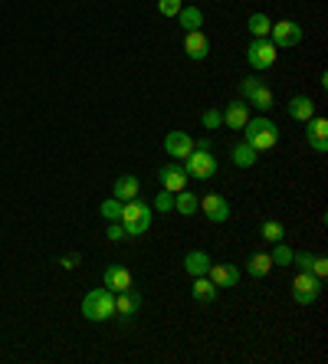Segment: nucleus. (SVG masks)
<instances>
[{"instance_id": "6e6552de", "label": "nucleus", "mask_w": 328, "mask_h": 364, "mask_svg": "<svg viewBox=\"0 0 328 364\" xmlns=\"http://www.w3.org/2000/svg\"><path fill=\"white\" fill-rule=\"evenodd\" d=\"M158 184L164 187V191H171V194H177V191H184V187L191 184V178H187V171L181 161H168L158 168Z\"/></svg>"}, {"instance_id": "7ed1b4c3", "label": "nucleus", "mask_w": 328, "mask_h": 364, "mask_svg": "<svg viewBox=\"0 0 328 364\" xmlns=\"http://www.w3.org/2000/svg\"><path fill=\"white\" fill-rule=\"evenodd\" d=\"M83 315L89 322H109L115 318V292L112 289H89L83 299Z\"/></svg>"}, {"instance_id": "393cba45", "label": "nucleus", "mask_w": 328, "mask_h": 364, "mask_svg": "<svg viewBox=\"0 0 328 364\" xmlns=\"http://www.w3.org/2000/svg\"><path fill=\"white\" fill-rule=\"evenodd\" d=\"M270 26H273V20L266 17V14H253V17L246 20V30L253 33V40H263V36H270Z\"/></svg>"}, {"instance_id": "f8f14e48", "label": "nucleus", "mask_w": 328, "mask_h": 364, "mask_svg": "<svg viewBox=\"0 0 328 364\" xmlns=\"http://www.w3.org/2000/svg\"><path fill=\"white\" fill-rule=\"evenodd\" d=\"M138 309H142V292H135V289L115 292V318H118V322H128V318H135Z\"/></svg>"}, {"instance_id": "c85d7f7f", "label": "nucleus", "mask_w": 328, "mask_h": 364, "mask_svg": "<svg viewBox=\"0 0 328 364\" xmlns=\"http://www.w3.org/2000/svg\"><path fill=\"white\" fill-rule=\"evenodd\" d=\"M152 207H154V210H161V213H171V210H174V194L161 187L158 194H154V203H152Z\"/></svg>"}, {"instance_id": "b1692460", "label": "nucleus", "mask_w": 328, "mask_h": 364, "mask_svg": "<svg viewBox=\"0 0 328 364\" xmlns=\"http://www.w3.org/2000/svg\"><path fill=\"white\" fill-rule=\"evenodd\" d=\"M270 269H273L270 253H253L250 259H246V272H250L253 279H263V276H266Z\"/></svg>"}, {"instance_id": "5701e85b", "label": "nucleus", "mask_w": 328, "mask_h": 364, "mask_svg": "<svg viewBox=\"0 0 328 364\" xmlns=\"http://www.w3.org/2000/svg\"><path fill=\"white\" fill-rule=\"evenodd\" d=\"M174 20L184 33H191V30H201L203 26V10L201 7H181V14H177Z\"/></svg>"}, {"instance_id": "cd10ccee", "label": "nucleus", "mask_w": 328, "mask_h": 364, "mask_svg": "<svg viewBox=\"0 0 328 364\" xmlns=\"http://www.w3.org/2000/svg\"><path fill=\"white\" fill-rule=\"evenodd\" d=\"M292 253L295 250H289L286 246V240H279V243H273V253H270V259H273V266H292Z\"/></svg>"}, {"instance_id": "9d476101", "label": "nucleus", "mask_w": 328, "mask_h": 364, "mask_svg": "<svg viewBox=\"0 0 328 364\" xmlns=\"http://www.w3.org/2000/svg\"><path fill=\"white\" fill-rule=\"evenodd\" d=\"M305 141L315 154H328V119L325 115H312L305 122Z\"/></svg>"}, {"instance_id": "a211bd4d", "label": "nucleus", "mask_w": 328, "mask_h": 364, "mask_svg": "<svg viewBox=\"0 0 328 364\" xmlns=\"http://www.w3.org/2000/svg\"><path fill=\"white\" fill-rule=\"evenodd\" d=\"M286 112H289V119H295V122H309L312 115H315V102L309 99V95H292V99L286 102Z\"/></svg>"}, {"instance_id": "4468645a", "label": "nucleus", "mask_w": 328, "mask_h": 364, "mask_svg": "<svg viewBox=\"0 0 328 364\" xmlns=\"http://www.w3.org/2000/svg\"><path fill=\"white\" fill-rule=\"evenodd\" d=\"M164 151H168V158H174V161H184L187 154L194 151V138L187 135V132H168Z\"/></svg>"}, {"instance_id": "423d86ee", "label": "nucleus", "mask_w": 328, "mask_h": 364, "mask_svg": "<svg viewBox=\"0 0 328 364\" xmlns=\"http://www.w3.org/2000/svg\"><path fill=\"white\" fill-rule=\"evenodd\" d=\"M279 50L273 46L270 36H263V40H253L250 46H246V63H250L253 73H263V69H270L273 63H276Z\"/></svg>"}, {"instance_id": "bb28decb", "label": "nucleus", "mask_w": 328, "mask_h": 364, "mask_svg": "<svg viewBox=\"0 0 328 364\" xmlns=\"http://www.w3.org/2000/svg\"><path fill=\"white\" fill-rule=\"evenodd\" d=\"M260 237L266 240V243H279V240H286V227H282L279 220H263Z\"/></svg>"}, {"instance_id": "f3484780", "label": "nucleus", "mask_w": 328, "mask_h": 364, "mask_svg": "<svg viewBox=\"0 0 328 364\" xmlns=\"http://www.w3.org/2000/svg\"><path fill=\"white\" fill-rule=\"evenodd\" d=\"M220 115H223V125H227L230 132H240V128L250 122V105H246L243 99H233Z\"/></svg>"}, {"instance_id": "c756f323", "label": "nucleus", "mask_w": 328, "mask_h": 364, "mask_svg": "<svg viewBox=\"0 0 328 364\" xmlns=\"http://www.w3.org/2000/svg\"><path fill=\"white\" fill-rule=\"evenodd\" d=\"M99 213L102 217H105V220H118V217H122V200H115V197H109V200L105 203H99Z\"/></svg>"}, {"instance_id": "dca6fc26", "label": "nucleus", "mask_w": 328, "mask_h": 364, "mask_svg": "<svg viewBox=\"0 0 328 364\" xmlns=\"http://www.w3.org/2000/svg\"><path fill=\"white\" fill-rule=\"evenodd\" d=\"M207 279H211L217 289H233L236 282H240V269H236V266H230V263H211Z\"/></svg>"}, {"instance_id": "aec40b11", "label": "nucleus", "mask_w": 328, "mask_h": 364, "mask_svg": "<svg viewBox=\"0 0 328 364\" xmlns=\"http://www.w3.org/2000/svg\"><path fill=\"white\" fill-rule=\"evenodd\" d=\"M217 292L220 289L213 286L207 276H194V286H191V296H194V302H201V305H211L213 299H217Z\"/></svg>"}, {"instance_id": "0eeeda50", "label": "nucleus", "mask_w": 328, "mask_h": 364, "mask_svg": "<svg viewBox=\"0 0 328 364\" xmlns=\"http://www.w3.org/2000/svg\"><path fill=\"white\" fill-rule=\"evenodd\" d=\"M270 40L276 50H289V46H299L302 43V26L295 20H279L270 26Z\"/></svg>"}, {"instance_id": "6ab92c4d", "label": "nucleus", "mask_w": 328, "mask_h": 364, "mask_svg": "<svg viewBox=\"0 0 328 364\" xmlns=\"http://www.w3.org/2000/svg\"><path fill=\"white\" fill-rule=\"evenodd\" d=\"M138 191H142V184H138L135 174H122V178L112 184V197H115V200H122V203L132 200V197H138Z\"/></svg>"}, {"instance_id": "a878e982", "label": "nucleus", "mask_w": 328, "mask_h": 364, "mask_svg": "<svg viewBox=\"0 0 328 364\" xmlns=\"http://www.w3.org/2000/svg\"><path fill=\"white\" fill-rule=\"evenodd\" d=\"M230 158H233L236 168H253V164H256V151H253V148H250L246 141L236 144L233 151H230Z\"/></svg>"}, {"instance_id": "4be33fe9", "label": "nucleus", "mask_w": 328, "mask_h": 364, "mask_svg": "<svg viewBox=\"0 0 328 364\" xmlns=\"http://www.w3.org/2000/svg\"><path fill=\"white\" fill-rule=\"evenodd\" d=\"M174 210L181 213V217H194V213L201 210V197L191 194L187 187H184V191H177V194H174Z\"/></svg>"}, {"instance_id": "473e14b6", "label": "nucleus", "mask_w": 328, "mask_h": 364, "mask_svg": "<svg viewBox=\"0 0 328 364\" xmlns=\"http://www.w3.org/2000/svg\"><path fill=\"white\" fill-rule=\"evenodd\" d=\"M315 253H292V266H299V272H312Z\"/></svg>"}, {"instance_id": "c9c22d12", "label": "nucleus", "mask_w": 328, "mask_h": 364, "mask_svg": "<svg viewBox=\"0 0 328 364\" xmlns=\"http://www.w3.org/2000/svg\"><path fill=\"white\" fill-rule=\"evenodd\" d=\"M59 266H63V269H76V266H79V253L59 256Z\"/></svg>"}, {"instance_id": "7c9ffc66", "label": "nucleus", "mask_w": 328, "mask_h": 364, "mask_svg": "<svg viewBox=\"0 0 328 364\" xmlns=\"http://www.w3.org/2000/svg\"><path fill=\"white\" fill-rule=\"evenodd\" d=\"M181 7H184V0H158V14L168 20H174L181 14Z\"/></svg>"}, {"instance_id": "f704fd0d", "label": "nucleus", "mask_w": 328, "mask_h": 364, "mask_svg": "<svg viewBox=\"0 0 328 364\" xmlns=\"http://www.w3.org/2000/svg\"><path fill=\"white\" fill-rule=\"evenodd\" d=\"M325 272H328V259L325 256H315V263H312V276H315V279H325Z\"/></svg>"}, {"instance_id": "72a5a7b5", "label": "nucleus", "mask_w": 328, "mask_h": 364, "mask_svg": "<svg viewBox=\"0 0 328 364\" xmlns=\"http://www.w3.org/2000/svg\"><path fill=\"white\" fill-rule=\"evenodd\" d=\"M105 237H109L112 243H118V240H125V227H122L118 220H112V223H109V230H105Z\"/></svg>"}, {"instance_id": "9b49d317", "label": "nucleus", "mask_w": 328, "mask_h": 364, "mask_svg": "<svg viewBox=\"0 0 328 364\" xmlns=\"http://www.w3.org/2000/svg\"><path fill=\"white\" fill-rule=\"evenodd\" d=\"M201 210L211 223H227L230 220V200L223 194H203L201 197Z\"/></svg>"}, {"instance_id": "f03ea898", "label": "nucleus", "mask_w": 328, "mask_h": 364, "mask_svg": "<svg viewBox=\"0 0 328 364\" xmlns=\"http://www.w3.org/2000/svg\"><path fill=\"white\" fill-rule=\"evenodd\" d=\"M118 223L125 227V237H144L152 230V203L142 200V197H132V200L122 203V217Z\"/></svg>"}, {"instance_id": "ddd939ff", "label": "nucleus", "mask_w": 328, "mask_h": 364, "mask_svg": "<svg viewBox=\"0 0 328 364\" xmlns=\"http://www.w3.org/2000/svg\"><path fill=\"white\" fill-rule=\"evenodd\" d=\"M102 286L112 289V292H125V289L135 286V279H132V272H128L125 266L112 263V266H105V269H102Z\"/></svg>"}, {"instance_id": "2eb2a0df", "label": "nucleus", "mask_w": 328, "mask_h": 364, "mask_svg": "<svg viewBox=\"0 0 328 364\" xmlns=\"http://www.w3.org/2000/svg\"><path fill=\"white\" fill-rule=\"evenodd\" d=\"M184 53H187V60H194V63H201L211 56V40L203 36V30L184 33Z\"/></svg>"}, {"instance_id": "1a4fd4ad", "label": "nucleus", "mask_w": 328, "mask_h": 364, "mask_svg": "<svg viewBox=\"0 0 328 364\" xmlns=\"http://www.w3.org/2000/svg\"><path fill=\"white\" fill-rule=\"evenodd\" d=\"M322 296V279H315L312 272H299L292 282V299L299 305H312V302H319Z\"/></svg>"}, {"instance_id": "2f4dec72", "label": "nucleus", "mask_w": 328, "mask_h": 364, "mask_svg": "<svg viewBox=\"0 0 328 364\" xmlns=\"http://www.w3.org/2000/svg\"><path fill=\"white\" fill-rule=\"evenodd\" d=\"M201 122H203V128H211V132H217V128L223 125V115H220L217 109H203Z\"/></svg>"}, {"instance_id": "20e7f679", "label": "nucleus", "mask_w": 328, "mask_h": 364, "mask_svg": "<svg viewBox=\"0 0 328 364\" xmlns=\"http://www.w3.org/2000/svg\"><path fill=\"white\" fill-rule=\"evenodd\" d=\"M240 99L246 102V105H256V112H270V109H276V95H273V89L263 79H256V76H250V79H243L240 82Z\"/></svg>"}, {"instance_id": "39448f33", "label": "nucleus", "mask_w": 328, "mask_h": 364, "mask_svg": "<svg viewBox=\"0 0 328 364\" xmlns=\"http://www.w3.org/2000/svg\"><path fill=\"white\" fill-rule=\"evenodd\" d=\"M181 164H184L191 181H211L213 174H217V158H213L211 151H203V148H194Z\"/></svg>"}, {"instance_id": "f257e3e1", "label": "nucleus", "mask_w": 328, "mask_h": 364, "mask_svg": "<svg viewBox=\"0 0 328 364\" xmlns=\"http://www.w3.org/2000/svg\"><path fill=\"white\" fill-rule=\"evenodd\" d=\"M240 132H243V141L250 144L256 154L273 151V148L279 144V128H276V122L266 119V115H256V119L250 115V122H246Z\"/></svg>"}, {"instance_id": "412c9836", "label": "nucleus", "mask_w": 328, "mask_h": 364, "mask_svg": "<svg viewBox=\"0 0 328 364\" xmlns=\"http://www.w3.org/2000/svg\"><path fill=\"white\" fill-rule=\"evenodd\" d=\"M211 256L203 253V250H191V253L184 256V269L191 272V276H207V269H211Z\"/></svg>"}]
</instances>
